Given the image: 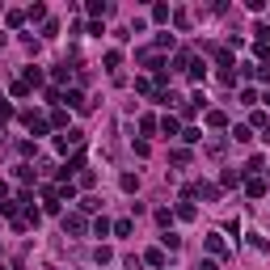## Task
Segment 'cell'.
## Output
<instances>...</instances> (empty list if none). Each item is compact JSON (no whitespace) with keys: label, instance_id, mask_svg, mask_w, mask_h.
<instances>
[{"label":"cell","instance_id":"obj_1","mask_svg":"<svg viewBox=\"0 0 270 270\" xmlns=\"http://www.w3.org/2000/svg\"><path fill=\"white\" fill-rule=\"evenodd\" d=\"M80 139H85L80 131H64L60 139H55V148H60V152H68V148H80Z\"/></svg>","mask_w":270,"mask_h":270},{"label":"cell","instance_id":"obj_2","mask_svg":"<svg viewBox=\"0 0 270 270\" xmlns=\"http://www.w3.org/2000/svg\"><path fill=\"white\" fill-rule=\"evenodd\" d=\"M64 101L72 105V110H89V101H85V93H80V89H68V93H64Z\"/></svg>","mask_w":270,"mask_h":270},{"label":"cell","instance_id":"obj_3","mask_svg":"<svg viewBox=\"0 0 270 270\" xmlns=\"http://www.w3.org/2000/svg\"><path fill=\"white\" fill-rule=\"evenodd\" d=\"M89 13H93V17H110L114 5H110V0H89Z\"/></svg>","mask_w":270,"mask_h":270},{"label":"cell","instance_id":"obj_4","mask_svg":"<svg viewBox=\"0 0 270 270\" xmlns=\"http://www.w3.org/2000/svg\"><path fill=\"white\" fill-rule=\"evenodd\" d=\"M64 232H76V237H80V232H85V220H80V215H64Z\"/></svg>","mask_w":270,"mask_h":270},{"label":"cell","instance_id":"obj_5","mask_svg":"<svg viewBox=\"0 0 270 270\" xmlns=\"http://www.w3.org/2000/svg\"><path fill=\"white\" fill-rule=\"evenodd\" d=\"M160 131H165V135H182V127H178L173 114H165V119H160Z\"/></svg>","mask_w":270,"mask_h":270},{"label":"cell","instance_id":"obj_6","mask_svg":"<svg viewBox=\"0 0 270 270\" xmlns=\"http://www.w3.org/2000/svg\"><path fill=\"white\" fill-rule=\"evenodd\" d=\"M207 249L220 257V253H224V237H220V232H211V237H207Z\"/></svg>","mask_w":270,"mask_h":270},{"label":"cell","instance_id":"obj_7","mask_svg":"<svg viewBox=\"0 0 270 270\" xmlns=\"http://www.w3.org/2000/svg\"><path fill=\"white\" fill-rule=\"evenodd\" d=\"M224 123H228L224 110H207V127H224Z\"/></svg>","mask_w":270,"mask_h":270},{"label":"cell","instance_id":"obj_8","mask_svg":"<svg viewBox=\"0 0 270 270\" xmlns=\"http://www.w3.org/2000/svg\"><path fill=\"white\" fill-rule=\"evenodd\" d=\"M245 190H249L253 198H262V194H266V182H262V178H249V186H245Z\"/></svg>","mask_w":270,"mask_h":270},{"label":"cell","instance_id":"obj_9","mask_svg":"<svg viewBox=\"0 0 270 270\" xmlns=\"http://www.w3.org/2000/svg\"><path fill=\"white\" fill-rule=\"evenodd\" d=\"M144 262H148V266H165V253H160V249H148Z\"/></svg>","mask_w":270,"mask_h":270},{"label":"cell","instance_id":"obj_10","mask_svg":"<svg viewBox=\"0 0 270 270\" xmlns=\"http://www.w3.org/2000/svg\"><path fill=\"white\" fill-rule=\"evenodd\" d=\"M178 215L182 220H194V203H190V198H182V203H178Z\"/></svg>","mask_w":270,"mask_h":270},{"label":"cell","instance_id":"obj_11","mask_svg":"<svg viewBox=\"0 0 270 270\" xmlns=\"http://www.w3.org/2000/svg\"><path fill=\"white\" fill-rule=\"evenodd\" d=\"M26 17H30V21H42V17H46V5H30Z\"/></svg>","mask_w":270,"mask_h":270},{"label":"cell","instance_id":"obj_12","mask_svg":"<svg viewBox=\"0 0 270 270\" xmlns=\"http://www.w3.org/2000/svg\"><path fill=\"white\" fill-rule=\"evenodd\" d=\"M152 21H169V5H152Z\"/></svg>","mask_w":270,"mask_h":270},{"label":"cell","instance_id":"obj_13","mask_svg":"<svg viewBox=\"0 0 270 270\" xmlns=\"http://www.w3.org/2000/svg\"><path fill=\"white\" fill-rule=\"evenodd\" d=\"M26 85H30V89L42 85V72H38V68H26Z\"/></svg>","mask_w":270,"mask_h":270},{"label":"cell","instance_id":"obj_14","mask_svg":"<svg viewBox=\"0 0 270 270\" xmlns=\"http://www.w3.org/2000/svg\"><path fill=\"white\" fill-rule=\"evenodd\" d=\"M119 64H123V55H119V51H105V68H110V72H114Z\"/></svg>","mask_w":270,"mask_h":270},{"label":"cell","instance_id":"obj_15","mask_svg":"<svg viewBox=\"0 0 270 270\" xmlns=\"http://www.w3.org/2000/svg\"><path fill=\"white\" fill-rule=\"evenodd\" d=\"M198 270H220V266H215V262H203V266H198Z\"/></svg>","mask_w":270,"mask_h":270}]
</instances>
